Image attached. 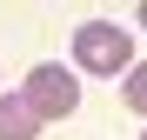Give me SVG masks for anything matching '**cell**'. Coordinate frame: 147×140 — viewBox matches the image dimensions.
<instances>
[{"label": "cell", "mask_w": 147, "mask_h": 140, "mask_svg": "<svg viewBox=\"0 0 147 140\" xmlns=\"http://www.w3.org/2000/svg\"><path fill=\"white\" fill-rule=\"evenodd\" d=\"M74 67L80 74H120L127 80L134 74V40H127V27H114V20H80L74 27Z\"/></svg>", "instance_id": "cell-1"}, {"label": "cell", "mask_w": 147, "mask_h": 140, "mask_svg": "<svg viewBox=\"0 0 147 140\" xmlns=\"http://www.w3.org/2000/svg\"><path fill=\"white\" fill-rule=\"evenodd\" d=\"M140 140H147V133H140Z\"/></svg>", "instance_id": "cell-6"}, {"label": "cell", "mask_w": 147, "mask_h": 140, "mask_svg": "<svg viewBox=\"0 0 147 140\" xmlns=\"http://www.w3.org/2000/svg\"><path fill=\"white\" fill-rule=\"evenodd\" d=\"M20 100L34 107V120L47 127V120H67L74 107H80V74H67V67H34L27 74V87H20Z\"/></svg>", "instance_id": "cell-2"}, {"label": "cell", "mask_w": 147, "mask_h": 140, "mask_svg": "<svg viewBox=\"0 0 147 140\" xmlns=\"http://www.w3.org/2000/svg\"><path fill=\"white\" fill-rule=\"evenodd\" d=\"M120 100H127L134 113H147V60H134V74L120 80Z\"/></svg>", "instance_id": "cell-4"}, {"label": "cell", "mask_w": 147, "mask_h": 140, "mask_svg": "<svg viewBox=\"0 0 147 140\" xmlns=\"http://www.w3.org/2000/svg\"><path fill=\"white\" fill-rule=\"evenodd\" d=\"M140 27H147V0H140Z\"/></svg>", "instance_id": "cell-5"}, {"label": "cell", "mask_w": 147, "mask_h": 140, "mask_svg": "<svg viewBox=\"0 0 147 140\" xmlns=\"http://www.w3.org/2000/svg\"><path fill=\"white\" fill-rule=\"evenodd\" d=\"M40 120H34V107L20 100V93H0V140H34Z\"/></svg>", "instance_id": "cell-3"}]
</instances>
